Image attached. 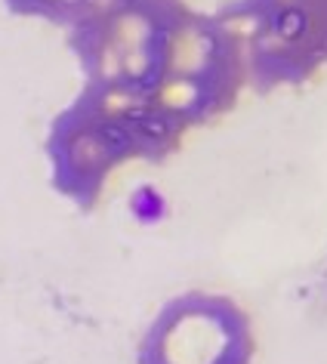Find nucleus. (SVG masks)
Listing matches in <instances>:
<instances>
[{"instance_id": "f257e3e1", "label": "nucleus", "mask_w": 327, "mask_h": 364, "mask_svg": "<svg viewBox=\"0 0 327 364\" xmlns=\"http://www.w3.org/2000/svg\"><path fill=\"white\" fill-rule=\"evenodd\" d=\"M68 47L90 84L149 102L188 130L232 112L247 84L235 31L186 0H93L68 28Z\"/></svg>"}, {"instance_id": "f03ea898", "label": "nucleus", "mask_w": 327, "mask_h": 364, "mask_svg": "<svg viewBox=\"0 0 327 364\" xmlns=\"http://www.w3.org/2000/svg\"><path fill=\"white\" fill-rule=\"evenodd\" d=\"M186 133L173 114L87 80L47 130L50 186L77 210H93L112 173L130 161H167Z\"/></svg>"}, {"instance_id": "20e7f679", "label": "nucleus", "mask_w": 327, "mask_h": 364, "mask_svg": "<svg viewBox=\"0 0 327 364\" xmlns=\"http://www.w3.org/2000/svg\"><path fill=\"white\" fill-rule=\"evenodd\" d=\"M253 355L250 315L225 294L188 290L151 318L136 364H253Z\"/></svg>"}, {"instance_id": "39448f33", "label": "nucleus", "mask_w": 327, "mask_h": 364, "mask_svg": "<svg viewBox=\"0 0 327 364\" xmlns=\"http://www.w3.org/2000/svg\"><path fill=\"white\" fill-rule=\"evenodd\" d=\"M4 6L6 13L22 16V19H43L71 28L93 6V0H4Z\"/></svg>"}, {"instance_id": "7ed1b4c3", "label": "nucleus", "mask_w": 327, "mask_h": 364, "mask_svg": "<svg viewBox=\"0 0 327 364\" xmlns=\"http://www.w3.org/2000/svg\"><path fill=\"white\" fill-rule=\"evenodd\" d=\"M216 13L241 41L257 93L303 87L327 68V0H229Z\"/></svg>"}]
</instances>
